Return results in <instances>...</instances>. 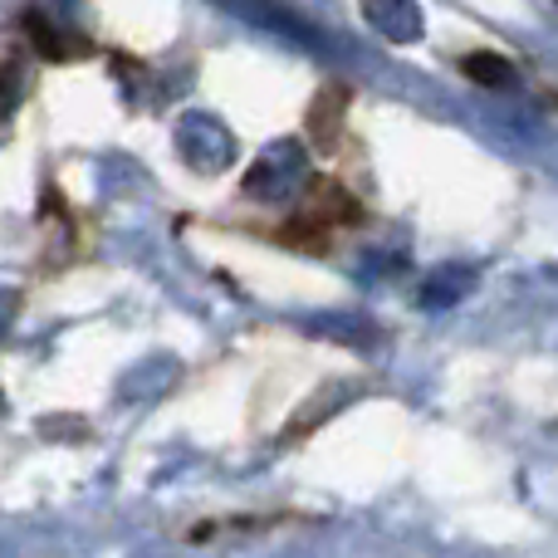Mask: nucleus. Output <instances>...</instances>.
Segmentation results:
<instances>
[{
	"label": "nucleus",
	"instance_id": "f257e3e1",
	"mask_svg": "<svg viewBox=\"0 0 558 558\" xmlns=\"http://www.w3.org/2000/svg\"><path fill=\"white\" fill-rule=\"evenodd\" d=\"M465 74H475V78H485V84H510V64L505 59H465Z\"/></svg>",
	"mask_w": 558,
	"mask_h": 558
}]
</instances>
